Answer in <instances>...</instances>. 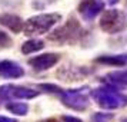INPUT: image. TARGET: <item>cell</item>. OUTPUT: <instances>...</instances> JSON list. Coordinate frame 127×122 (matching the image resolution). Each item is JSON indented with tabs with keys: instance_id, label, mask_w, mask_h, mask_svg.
<instances>
[{
	"instance_id": "6da1fadb",
	"label": "cell",
	"mask_w": 127,
	"mask_h": 122,
	"mask_svg": "<svg viewBox=\"0 0 127 122\" xmlns=\"http://www.w3.org/2000/svg\"><path fill=\"white\" fill-rule=\"evenodd\" d=\"M60 20L59 14H39L30 17L24 23V33L26 35H41L52 29L54 24Z\"/></svg>"
},
{
	"instance_id": "7a4b0ae2",
	"label": "cell",
	"mask_w": 127,
	"mask_h": 122,
	"mask_svg": "<svg viewBox=\"0 0 127 122\" xmlns=\"http://www.w3.org/2000/svg\"><path fill=\"white\" fill-rule=\"evenodd\" d=\"M126 16L119 10H106L101 14V20H100V26L101 29L113 33V32H120L126 27Z\"/></svg>"
},
{
	"instance_id": "3957f363",
	"label": "cell",
	"mask_w": 127,
	"mask_h": 122,
	"mask_svg": "<svg viewBox=\"0 0 127 122\" xmlns=\"http://www.w3.org/2000/svg\"><path fill=\"white\" fill-rule=\"evenodd\" d=\"M93 96L96 98L98 105H101L104 108H117L120 105L126 104L127 98L121 96L119 92L111 91V89H98L96 92H93Z\"/></svg>"
},
{
	"instance_id": "277c9868",
	"label": "cell",
	"mask_w": 127,
	"mask_h": 122,
	"mask_svg": "<svg viewBox=\"0 0 127 122\" xmlns=\"http://www.w3.org/2000/svg\"><path fill=\"white\" fill-rule=\"evenodd\" d=\"M59 62V55L56 53H46V55H41V56H37L34 59H30L29 65L33 66V69L36 70H46L50 69L52 66Z\"/></svg>"
},
{
	"instance_id": "5b68a950",
	"label": "cell",
	"mask_w": 127,
	"mask_h": 122,
	"mask_svg": "<svg viewBox=\"0 0 127 122\" xmlns=\"http://www.w3.org/2000/svg\"><path fill=\"white\" fill-rule=\"evenodd\" d=\"M0 75L7 79H16L24 75V70L13 60H0Z\"/></svg>"
},
{
	"instance_id": "8992f818",
	"label": "cell",
	"mask_w": 127,
	"mask_h": 122,
	"mask_svg": "<svg viewBox=\"0 0 127 122\" xmlns=\"http://www.w3.org/2000/svg\"><path fill=\"white\" fill-rule=\"evenodd\" d=\"M63 104L70 106V108H73V109L81 111L84 108H87L89 101L79 92H66L63 95Z\"/></svg>"
},
{
	"instance_id": "52a82bcc",
	"label": "cell",
	"mask_w": 127,
	"mask_h": 122,
	"mask_svg": "<svg viewBox=\"0 0 127 122\" xmlns=\"http://www.w3.org/2000/svg\"><path fill=\"white\" fill-rule=\"evenodd\" d=\"M103 7L104 4L100 0H83V3L79 6V12L86 19H93L100 10H103Z\"/></svg>"
},
{
	"instance_id": "ba28073f",
	"label": "cell",
	"mask_w": 127,
	"mask_h": 122,
	"mask_svg": "<svg viewBox=\"0 0 127 122\" xmlns=\"http://www.w3.org/2000/svg\"><path fill=\"white\" fill-rule=\"evenodd\" d=\"M0 23L3 24V26H6V27H9L13 33H19L20 30L24 29L23 20L19 16H16V14H9V13L1 14L0 16Z\"/></svg>"
},
{
	"instance_id": "9c48e42d",
	"label": "cell",
	"mask_w": 127,
	"mask_h": 122,
	"mask_svg": "<svg viewBox=\"0 0 127 122\" xmlns=\"http://www.w3.org/2000/svg\"><path fill=\"white\" fill-rule=\"evenodd\" d=\"M43 47H44V43L41 40H34V39H32V40H27L23 46H22V52H23L24 55H29V53L41 50Z\"/></svg>"
},
{
	"instance_id": "30bf717a",
	"label": "cell",
	"mask_w": 127,
	"mask_h": 122,
	"mask_svg": "<svg viewBox=\"0 0 127 122\" xmlns=\"http://www.w3.org/2000/svg\"><path fill=\"white\" fill-rule=\"evenodd\" d=\"M39 92L27 89V88H22V86H14V92H13V98H20V99H32L37 96Z\"/></svg>"
},
{
	"instance_id": "8fae6325",
	"label": "cell",
	"mask_w": 127,
	"mask_h": 122,
	"mask_svg": "<svg viewBox=\"0 0 127 122\" xmlns=\"http://www.w3.org/2000/svg\"><path fill=\"white\" fill-rule=\"evenodd\" d=\"M7 111H10L14 115H26L27 111H29V106L23 102H10V104L6 105Z\"/></svg>"
},
{
	"instance_id": "7c38bea8",
	"label": "cell",
	"mask_w": 127,
	"mask_h": 122,
	"mask_svg": "<svg viewBox=\"0 0 127 122\" xmlns=\"http://www.w3.org/2000/svg\"><path fill=\"white\" fill-rule=\"evenodd\" d=\"M97 62H101V63H111V65L121 66V65L127 63V58L124 56V55H120V56H107V58H98Z\"/></svg>"
},
{
	"instance_id": "4fadbf2b",
	"label": "cell",
	"mask_w": 127,
	"mask_h": 122,
	"mask_svg": "<svg viewBox=\"0 0 127 122\" xmlns=\"http://www.w3.org/2000/svg\"><path fill=\"white\" fill-rule=\"evenodd\" d=\"M13 92H14V85L0 86V99L1 101H10V99H13Z\"/></svg>"
},
{
	"instance_id": "5bb4252c",
	"label": "cell",
	"mask_w": 127,
	"mask_h": 122,
	"mask_svg": "<svg viewBox=\"0 0 127 122\" xmlns=\"http://www.w3.org/2000/svg\"><path fill=\"white\" fill-rule=\"evenodd\" d=\"M109 78H113V81L117 82V83H124V85H127V70L116 72V73H110Z\"/></svg>"
},
{
	"instance_id": "9a60e30c",
	"label": "cell",
	"mask_w": 127,
	"mask_h": 122,
	"mask_svg": "<svg viewBox=\"0 0 127 122\" xmlns=\"http://www.w3.org/2000/svg\"><path fill=\"white\" fill-rule=\"evenodd\" d=\"M10 43H12L10 37H9L4 32H0V45H1V46H10Z\"/></svg>"
},
{
	"instance_id": "2e32d148",
	"label": "cell",
	"mask_w": 127,
	"mask_h": 122,
	"mask_svg": "<svg viewBox=\"0 0 127 122\" xmlns=\"http://www.w3.org/2000/svg\"><path fill=\"white\" fill-rule=\"evenodd\" d=\"M41 89H44L47 92H62V89L56 85H49V83H44V85H40Z\"/></svg>"
},
{
	"instance_id": "e0dca14e",
	"label": "cell",
	"mask_w": 127,
	"mask_h": 122,
	"mask_svg": "<svg viewBox=\"0 0 127 122\" xmlns=\"http://www.w3.org/2000/svg\"><path fill=\"white\" fill-rule=\"evenodd\" d=\"M63 121L64 122H83L79 118H73V116H63Z\"/></svg>"
},
{
	"instance_id": "ac0fdd59",
	"label": "cell",
	"mask_w": 127,
	"mask_h": 122,
	"mask_svg": "<svg viewBox=\"0 0 127 122\" xmlns=\"http://www.w3.org/2000/svg\"><path fill=\"white\" fill-rule=\"evenodd\" d=\"M0 122H17L13 118H6V116H0Z\"/></svg>"
},
{
	"instance_id": "d6986e66",
	"label": "cell",
	"mask_w": 127,
	"mask_h": 122,
	"mask_svg": "<svg viewBox=\"0 0 127 122\" xmlns=\"http://www.w3.org/2000/svg\"><path fill=\"white\" fill-rule=\"evenodd\" d=\"M39 122H59L57 119H54V118H47L44 121H39Z\"/></svg>"
},
{
	"instance_id": "ffe728a7",
	"label": "cell",
	"mask_w": 127,
	"mask_h": 122,
	"mask_svg": "<svg viewBox=\"0 0 127 122\" xmlns=\"http://www.w3.org/2000/svg\"><path fill=\"white\" fill-rule=\"evenodd\" d=\"M117 1H119V0H109L110 4H114V3H117Z\"/></svg>"
},
{
	"instance_id": "44dd1931",
	"label": "cell",
	"mask_w": 127,
	"mask_h": 122,
	"mask_svg": "<svg viewBox=\"0 0 127 122\" xmlns=\"http://www.w3.org/2000/svg\"><path fill=\"white\" fill-rule=\"evenodd\" d=\"M123 122H127V119H123Z\"/></svg>"
}]
</instances>
